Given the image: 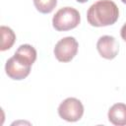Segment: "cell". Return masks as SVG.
<instances>
[{
    "label": "cell",
    "mask_w": 126,
    "mask_h": 126,
    "mask_svg": "<svg viewBox=\"0 0 126 126\" xmlns=\"http://www.w3.org/2000/svg\"><path fill=\"white\" fill-rule=\"evenodd\" d=\"M36 60V50L30 44H22L16 50L14 56L9 58L5 64L8 77L13 80H23L31 72V67Z\"/></svg>",
    "instance_id": "cell-1"
},
{
    "label": "cell",
    "mask_w": 126,
    "mask_h": 126,
    "mask_svg": "<svg viewBox=\"0 0 126 126\" xmlns=\"http://www.w3.org/2000/svg\"><path fill=\"white\" fill-rule=\"evenodd\" d=\"M119 17L117 5L112 0H98L87 12V19L93 27H106L116 23Z\"/></svg>",
    "instance_id": "cell-2"
},
{
    "label": "cell",
    "mask_w": 126,
    "mask_h": 126,
    "mask_svg": "<svg viewBox=\"0 0 126 126\" xmlns=\"http://www.w3.org/2000/svg\"><path fill=\"white\" fill-rule=\"evenodd\" d=\"M81 17L78 10L72 7L59 9L52 19V26L58 32H65L75 29L80 24Z\"/></svg>",
    "instance_id": "cell-3"
},
{
    "label": "cell",
    "mask_w": 126,
    "mask_h": 126,
    "mask_svg": "<svg viewBox=\"0 0 126 126\" xmlns=\"http://www.w3.org/2000/svg\"><path fill=\"white\" fill-rule=\"evenodd\" d=\"M58 114L62 119L68 122L79 121L84 114L83 103L76 97H68L60 103Z\"/></svg>",
    "instance_id": "cell-4"
},
{
    "label": "cell",
    "mask_w": 126,
    "mask_h": 126,
    "mask_svg": "<svg viewBox=\"0 0 126 126\" xmlns=\"http://www.w3.org/2000/svg\"><path fill=\"white\" fill-rule=\"evenodd\" d=\"M79 43L73 36H66L60 39L54 47V55L60 62L71 61L78 52Z\"/></svg>",
    "instance_id": "cell-5"
},
{
    "label": "cell",
    "mask_w": 126,
    "mask_h": 126,
    "mask_svg": "<svg viewBox=\"0 0 126 126\" xmlns=\"http://www.w3.org/2000/svg\"><path fill=\"white\" fill-rule=\"evenodd\" d=\"M96 49L101 57L111 60L118 54L119 44L115 37L111 35H102L96 42Z\"/></svg>",
    "instance_id": "cell-6"
},
{
    "label": "cell",
    "mask_w": 126,
    "mask_h": 126,
    "mask_svg": "<svg viewBox=\"0 0 126 126\" xmlns=\"http://www.w3.org/2000/svg\"><path fill=\"white\" fill-rule=\"evenodd\" d=\"M108 120L110 123L116 126L126 125V104L125 103H115L113 104L107 113Z\"/></svg>",
    "instance_id": "cell-7"
},
{
    "label": "cell",
    "mask_w": 126,
    "mask_h": 126,
    "mask_svg": "<svg viewBox=\"0 0 126 126\" xmlns=\"http://www.w3.org/2000/svg\"><path fill=\"white\" fill-rule=\"evenodd\" d=\"M0 32H1V46H0V50L1 51H5L10 49L13 44L15 43L16 40V34L13 32L12 29L5 27V26H1L0 28Z\"/></svg>",
    "instance_id": "cell-8"
},
{
    "label": "cell",
    "mask_w": 126,
    "mask_h": 126,
    "mask_svg": "<svg viewBox=\"0 0 126 126\" xmlns=\"http://www.w3.org/2000/svg\"><path fill=\"white\" fill-rule=\"evenodd\" d=\"M33 5L38 12L42 14H48L56 7L57 0H33Z\"/></svg>",
    "instance_id": "cell-9"
},
{
    "label": "cell",
    "mask_w": 126,
    "mask_h": 126,
    "mask_svg": "<svg viewBox=\"0 0 126 126\" xmlns=\"http://www.w3.org/2000/svg\"><path fill=\"white\" fill-rule=\"evenodd\" d=\"M120 35L124 41H126V23L123 25V27L120 30Z\"/></svg>",
    "instance_id": "cell-10"
},
{
    "label": "cell",
    "mask_w": 126,
    "mask_h": 126,
    "mask_svg": "<svg viewBox=\"0 0 126 126\" xmlns=\"http://www.w3.org/2000/svg\"><path fill=\"white\" fill-rule=\"evenodd\" d=\"M76 1H78V2H80V3H85V2H87V1H89V0H76Z\"/></svg>",
    "instance_id": "cell-11"
},
{
    "label": "cell",
    "mask_w": 126,
    "mask_h": 126,
    "mask_svg": "<svg viewBox=\"0 0 126 126\" xmlns=\"http://www.w3.org/2000/svg\"><path fill=\"white\" fill-rule=\"evenodd\" d=\"M121 1H122V2L124 3V4H126V0H121Z\"/></svg>",
    "instance_id": "cell-12"
}]
</instances>
